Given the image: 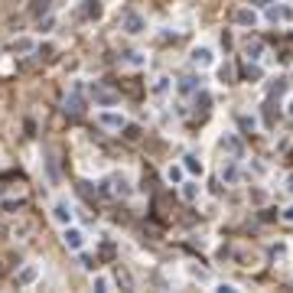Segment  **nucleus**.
Here are the masks:
<instances>
[{
  "instance_id": "nucleus-1",
  "label": "nucleus",
  "mask_w": 293,
  "mask_h": 293,
  "mask_svg": "<svg viewBox=\"0 0 293 293\" xmlns=\"http://www.w3.org/2000/svg\"><path fill=\"white\" fill-rule=\"evenodd\" d=\"M62 244L69 247V251H82V247H85V232L65 225V232H62Z\"/></svg>"
},
{
  "instance_id": "nucleus-2",
  "label": "nucleus",
  "mask_w": 293,
  "mask_h": 293,
  "mask_svg": "<svg viewBox=\"0 0 293 293\" xmlns=\"http://www.w3.org/2000/svg\"><path fill=\"white\" fill-rule=\"evenodd\" d=\"M98 124L104 127V131H124L127 117H124L121 111H101V114H98Z\"/></svg>"
},
{
  "instance_id": "nucleus-3",
  "label": "nucleus",
  "mask_w": 293,
  "mask_h": 293,
  "mask_svg": "<svg viewBox=\"0 0 293 293\" xmlns=\"http://www.w3.org/2000/svg\"><path fill=\"white\" fill-rule=\"evenodd\" d=\"M49 215H52V222L55 225H62V228H65V225H72V205L65 199H55L52 202V212H49Z\"/></svg>"
},
{
  "instance_id": "nucleus-4",
  "label": "nucleus",
  "mask_w": 293,
  "mask_h": 293,
  "mask_svg": "<svg viewBox=\"0 0 293 293\" xmlns=\"http://www.w3.org/2000/svg\"><path fill=\"white\" fill-rule=\"evenodd\" d=\"M82 111H85V95H82V85H75V88H72V95L65 98V114L78 117Z\"/></svg>"
},
{
  "instance_id": "nucleus-5",
  "label": "nucleus",
  "mask_w": 293,
  "mask_h": 293,
  "mask_svg": "<svg viewBox=\"0 0 293 293\" xmlns=\"http://www.w3.org/2000/svg\"><path fill=\"white\" fill-rule=\"evenodd\" d=\"M104 7H101L98 0H85L82 7H78V20H101Z\"/></svg>"
},
{
  "instance_id": "nucleus-6",
  "label": "nucleus",
  "mask_w": 293,
  "mask_h": 293,
  "mask_svg": "<svg viewBox=\"0 0 293 293\" xmlns=\"http://www.w3.org/2000/svg\"><path fill=\"white\" fill-rule=\"evenodd\" d=\"M124 30L131 33V36L144 33V16H140V13H134V10H127V13H124Z\"/></svg>"
},
{
  "instance_id": "nucleus-7",
  "label": "nucleus",
  "mask_w": 293,
  "mask_h": 293,
  "mask_svg": "<svg viewBox=\"0 0 293 293\" xmlns=\"http://www.w3.org/2000/svg\"><path fill=\"white\" fill-rule=\"evenodd\" d=\"M36 277H39V267H36V264H26V267L16 274V287H33V284H36Z\"/></svg>"
},
{
  "instance_id": "nucleus-8",
  "label": "nucleus",
  "mask_w": 293,
  "mask_h": 293,
  "mask_svg": "<svg viewBox=\"0 0 293 293\" xmlns=\"http://www.w3.org/2000/svg\"><path fill=\"white\" fill-rule=\"evenodd\" d=\"M10 49H13L16 55H30L33 49H36V39H33V36H20V39L10 43Z\"/></svg>"
},
{
  "instance_id": "nucleus-9",
  "label": "nucleus",
  "mask_w": 293,
  "mask_h": 293,
  "mask_svg": "<svg viewBox=\"0 0 293 293\" xmlns=\"http://www.w3.org/2000/svg\"><path fill=\"white\" fill-rule=\"evenodd\" d=\"M235 23H238V26H254L257 23V13L251 7H238V10H235Z\"/></svg>"
},
{
  "instance_id": "nucleus-10",
  "label": "nucleus",
  "mask_w": 293,
  "mask_h": 293,
  "mask_svg": "<svg viewBox=\"0 0 293 293\" xmlns=\"http://www.w3.org/2000/svg\"><path fill=\"white\" fill-rule=\"evenodd\" d=\"M92 98H95V104H114V101H117V92L95 85V88H92Z\"/></svg>"
},
{
  "instance_id": "nucleus-11",
  "label": "nucleus",
  "mask_w": 293,
  "mask_h": 293,
  "mask_svg": "<svg viewBox=\"0 0 293 293\" xmlns=\"http://www.w3.org/2000/svg\"><path fill=\"white\" fill-rule=\"evenodd\" d=\"M290 16H293L290 7H267V20H274V23L277 20H290Z\"/></svg>"
},
{
  "instance_id": "nucleus-12",
  "label": "nucleus",
  "mask_w": 293,
  "mask_h": 293,
  "mask_svg": "<svg viewBox=\"0 0 293 293\" xmlns=\"http://www.w3.org/2000/svg\"><path fill=\"white\" fill-rule=\"evenodd\" d=\"M225 150H228V153H232V156H241V153H244V146H241V140L238 137H225Z\"/></svg>"
},
{
  "instance_id": "nucleus-13",
  "label": "nucleus",
  "mask_w": 293,
  "mask_h": 293,
  "mask_svg": "<svg viewBox=\"0 0 293 293\" xmlns=\"http://www.w3.org/2000/svg\"><path fill=\"white\" fill-rule=\"evenodd\" d=\"M193 62H195V65H202V69H205L208 62H212V52H208V49H195V52H193Z\"/></svg>"
},
{
  "instance_id": "nucleus-14",
  "label": "nucleus",
  "mask_w": 293,
  "mask_h": 293,
  "mask_svg": "<svg viewBox=\"0 0 293 293\" xmlns=\"http://www.w3.org/2000/svg\"><path fill=\"white\" fill-rule=\"evenodd\" d=\"M238 127H241V131H244V134H254L257 121H254V117H247V114H241V117H238Z\"/></svg>"
},
{
  "instance_id": "nucleus-15",
  "label": "nucleus",
  "mask_w": 293,
  "mask_h": 293,
  "mask_svg": "<svg viewBox=\"0 0 293 293\" xmlns=\"http://www.w3.org/2000/svg\"><path fill=\"white\" fill-rule=\"evenodd\" d=\"M23 205H26L23 199H3V202H0V208H3V212H20Z\"/></svg>"
},
{
  "instance_id": "nucleus-16",
  "label": "nucleus",
  "mask_w": 293,
  "mask_h": 293,
  "mask_svg": "<svg viewBox=\"0 0 293 293\" xmlns=\"http://www.w3.org/2000/svg\"><path fill=\"white\" fill-rule=\"evenodd\" d=\"M46 166H49V179H52V183H59V166H55V156H52V153L46 156Z\"/></svg>"
},
{
  "instance_id": "nucleus-17",
  "label": "nucleus",
  "mask_w": 293,
  "mask_h": 293,
  "mask_svg": "<svg viewBox=\"0 0 293 293\" xmlns=\"http://www.w3.org/2000/svg\"><path fill=\"white\" fill-rule=\"evenodd\" d=\"M244 78H247V82H257V78H261V69L247 62V65H244Z\"/></svg>"
},
{
  "instance_id": "nucleus-18",
  "label": "nucleus",
  "mask_w": 293,
  "mask_h": 293,
  "mask_svg": "<svg viewBox=\"0 0 293 293\" xmlns=\"http://www.w3.org/2000/svg\"><path fill=\"white\" fill-rule=\"evenodd\" d=\"M95 290H101V293H108V290H111V280L104 277V274H98V277H95Z\"/></svg>"
},
{
  "instance_id": "nucleus-19",
  "label": "nucleus",
  "mask_w": 293,
  "mask_h": 293,
  "mask_svg": "<svg viewBox=\"0 0 293 293\" xmlns=\"http://www.w3.org/2000/svg\"><path fill=\"white\" fill-rule=\"evenodd\" d=\"M186 170H189V173H202V163L195 160L193 153H189V156H186Z\"/></svg>"
},
{
  "instance_id": "nucleus-20",
  "label": "nucleus",
  "mask_w": 293,
  "mask_h": 293,
  "mask_svg": "<svg viewBox=\"0 0 293 293\" xmlns=\"http://www.w3.org/2000/svg\"><path fill=\"white\" fill-rule=\"evenodd\" d=\"M179 92H183V95L195 92V78H183V82H179Z\"/></svg>"
},
{
  "instance_id": "nucleus-21",
  "label": "nucleus",
  "mask_w": 293,
  "mask_h": 293,
  "mask_svg": "<svg viewBox=\"0 0 293 293\" xmlns=\"http://www.w3.org/2000/svg\"><path fill=\"white\" fill-rule=\"evenodd\" d=\"M218 75H222V82H235V65H222Z\"/></svg>"
},
{
  "instance_id": "nucleus-22",
  "label": "nucleus",
  "mask_w": 293,
  "mask_h": 293,
  "mask_svg": "<svg viewBox=\"0 0 293 293\" xmlns=\"http://www.w3.org/2000/svg\"><path fill=\"white\" fill-rule=\"evenodd\" d=\"M166 179H170V183H179V179H183V170H179V166H170V170H166Z\"/></svg>"
},
{
  "instance_id": "nucleus-23",
  "label": "nucleus",
  "mask_w": 293,
  "mask_h": 293,
  "mask_svg": "<svg viewBox=\"0 0 293 293\" xmlns=\"http://www.w3.org/2000/svg\"><path fill=\"white\" fill-rule=\"evenodd\" d=\"M46 10H49V0H33V13H46Z\"/></svg>"
},
{
  "instance_id": "nucleus-24",
  "label": "nucleus",
  "mask_w": 293,
  "mask_h": 293,
  "mask_svg": "<svg viewBox=\"0 0 293 293\" xmlns=\"http://www.w3.org/2000/svg\"><path fill=\"white\" fill-rule=\"evenodd\" d=\"M183 195H186V199H189V202H193V199H195V195H199V186H193V183H186V189H183Z\"/></svg>"
},
{
  "instance_id": "nucleus-25",
  "label": "nucleus",
  "mask_w": 293,
  "mask_h": 293,
  "mask_svg": "<svg viewBox=\"0 0 293 293\" xmlns=\"http://www.w3.org/2000/svg\"><path fill=\"white\" fill-rule=\"evenodd\" d=\"M124 137H127V140H137V137H140V131L134 127V124H124Z\"/></svg>"
},
{
  "instance_id": "nucleus-26",
  "label": "nucleus",
  "mask_w": 293,
  "mask_h": 293,
  "mask_svg": "<svg viewBox=\"0 0 293 293\" xmlns=\"http://www.w3.org/2000/svg\"><path fill=\"white\" fill-rule=\"evenodd\" d=\"M222 179H225V183H235V179H238V170H235V166L222 170Z\"/></svg>"
},
{
  "instance_id": "nucleus-27",
  "label": "nucleus",
  "mask_w": 293,
  "mask_h": 293,
  "mask_svg": "<svg viewBox=\"0 0 293 293\" xmlns=\"http://www.w3.org/2000/svg\"><path fill=\"white\" fill-rule=\"evenodd\" d=\"M257 52H261V43H247V55H251V59H257Z\"/></svg>"
},
{
  "instance_id": "nucleus-28",
  "label": "nucleus",
  "mask_w": 293,
  "mask_h": 293,
  "mask_svg": "<svg viewBox=\"0 0 293 293\" xmlns=\"http://www.w3.org/2000/svg\"><path fill=\"white\" fill-rule=\"evenodd\" d=\"M153 92H156V95H163V92H166V78H156V85H153Z\"/></svg>"
},
{
  "instance_id": "nucleus-29",
  "label": "nucleus",
  "mask_w": 293,
  "mask_h": 293,
  "mask_svg": "<svg viewBox=\"0 0 293 293\" xmlns=\"http://www.w3.org/2000/svg\"><path fill=\"white\" fill-rule=\"evenodd\" d=\"M284 222H290V225H293V205H290V208L284 212Z\"/></svg>"
},
{
  "instance_id": "nucleus-30",
  "label": "nucleus",
  "mask_w": 293,
  "mask_h": 293,
  "mask_svg": "<svg viewBox=\"0 0 293 293\" xmlns=\"http://www.w3.org/2000/svg\"><path fill=\"white\" fill-rule=\"evenodd\" d=\"M290 114H293V104H290Z\"/></svg>"
}]
</instances>
